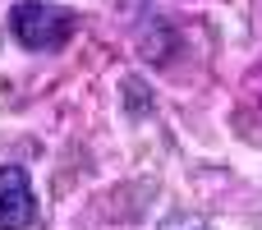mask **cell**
I'll return each instance as SVG.
<instances>
[{"label":"cell","mask_w":262,"mask_h":230,"mask_svg":"<svg viewBox=\"0 0 262 230\" xmlns=\"http://www.w3.org/2000/svg\"><path fill=\"white\" fill-rule=\"evenodd\" d=\"M78 28H83V18L69 5H55V0H14L9 5V37L23 51H37V55L64 51L78 37Z\"/></svg>","instance_id":"obj_1"},{"label":"cell","mask_w":262,"mask_h":230,"mask_svg":"<svg viewBox=\"0 0 262 230\" xmlns=\"http://www.w3.org/2000/svg\"><path fill=\"white\" fill-rule=\"evenodd\" d=\"M41 217L23 166H0V230H32Z\"/></svg>","instance_id":"obj_2"}]
</instances>
